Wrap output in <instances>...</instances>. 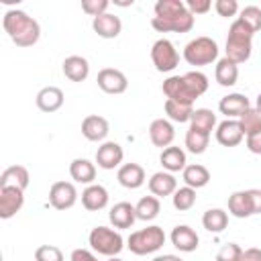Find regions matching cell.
<instances>
[{
	"mask_svg": "<svg viewBox=\"0 0 261 261\" xmlns=\"http://www.w3.org/2000/svg\"><path fill=\"white\" fill-rule=\"evenodd\" d=\"M184 59L190 65H210L218 59V45L210 37H196L184 47Z\"/></svg>",
	"mask_w": 261,
	"mask_h": 261,
	"instance_id": "5b68a950",
	"label": "cell"
},
{
	"mask_svg": "<svg viewBox=\"0 0 261 261\" xmlns=\"http://www.w3.org/2000/svg\"><path fill=\"white\" fill-rule=\"evenodd\" d=\"M186 8L192 14H206L212 8V2L210 0H186Z\"/></svg>",
	"mask_w": 261,
	"mask_h": 261,
	"instance_id": "f6af8a7d",
	"label": "cell"
},
{
	"mask_svg": "<svg viewBox=\"0 0 261 261\" xmlns=\"http://www.w3.org/2000/svg\"><path fill=\"white\" fill-rule=\"evenodd\" d=\"M90 247L104 257H118V253L124 249V239L118 230L110 226H94L88 237Z\"/></svg>",
	"mask_w": 261,
	"mask_h": 261,
	"instance_id": "277c9868",
	"label": "cell"
},
{
	"mask_svg": "<svg viewBox=\"0 0 261 261\" xmlns=\"http://www.w3.org/2000/svg\"><path fill=\"white\" fill-rule=\"evenodd\" d=\"M257 110H259V114H261V92H259V96H257V106H255Z\"/></svg>",
	"mask_w": 261,
	"mask_h": 261,
	"instance_id": "816d5d0a",
	"label": "cell"
},
{
	"mask_svg": "<svg viewBox=\"0 0 261 261\" xmlns=\"http://www.w3.org/2000/svg\"><path fill=\"white\" fill-rule=\"evenodd\" d=\"M214 77H216V82H218L220 86L230 88V86H234V84H237V80H239V65H237V63H232L228 57H222V59H218V61H216Z\"/></svg>",
	"mask_w": 261,
	"mask_h": 261,
	"instance_id": "f1b7e54d",
	"label": "cell"
},
{
	"mask_svg": "<svg viewBox=\"0 0 261 261\" xmlns=\"http://www.w3.org/2000/svg\"><path fill=\"white\" fill-rule=\"evenodd\" d=\"M159 210H161V202H159L157 196H143V198L137 202V206H135L137 220H145V222L157 218Z\"/></svg>",
	"mask_w": 261,
	"mask_h": 261,
	"instance_id": "d6a6232c",
	"label": "cell"
},
{
	"mask_svg": "<svg viewBox=\"0 0 261 261\" xmlns=\"http://www.w3.org/2000/svg\"><path fill=\"white\" fill-rule=\"evenodd\" d=\"M159 161H161L163 169H165V171H169V173L184 171V169H186V165H188V161H186V151H184L181 147H173V145L161 151Z\"/></svg>",
	"mask_w": 261,
	"mask_h": 261,
	"instance_id": "d4e9b609",
	"label": "cell"
},
{
	"mask_svg": "<svg viewBox=\"0 0 261 261\" xmlns=\"http://www.w3.org/2000/svg\"><path fill=\"white\" fill-rule=\"evenodd\" d=\"M165 114L169 120L173 122H190L192 114H194V106L192 104H181V102H175V100H165Z\"/></svg>",
	"mask_w": 261,
	"mask_h": 261,
	"instance_id": "836d02e7",
	"label": "cell"
},
{
	"mask_svg": "<svg viewBox=\"0 0 261 261\" xmlns=\"http://www.w3.org/2000/svg\"><path fill=\"white\" fill-rule=\"evenodd\" d=\"M208 143H210V135L194 130V128H188V133H186V147H188L190 153L202 155L208 149Z\"/></svg>",
	"mask_w": 261,
	"mask_h": 261,
	"instance_id": "e575fe53",
	"label": "cell"
},
{
	"mask_svg": "<svg viewBox=\"0 0 261 261\" xmlns=\"http://www.w3.org/2000/svg\"><path fill=\"white\" fill-rule=\"evenodd\" d=\"M241 22H245L253 33L261 31V8L259 6H245L239 16Z\"/></svg>",
	"mask_w": 261,
	"mask_h": 261,
	"instance_id": "f35d334b",
	"label": "cell"
},
{
	"mask_svg": "<svg viewBox=\"0 0 261 261\" xmlns=\"http://www.w3.org/2000/svg\"><path fill=\"white\" fill-rule=\"evenodd\" d=\"M184 80L188 82V86L194 90V94L198 98L208 90V77L202 71H188V73H184Z\"/></svg>",
	"mask_w": 261,
	"mask_h": 261,
	"instance_id": "ab89813d",
	"label": "cell"
},
{
	"mask_svg": "<svg viewBox=\"0 0 261 261\" xmlns=\"http://www.w3.org/2000/svg\"><path fill=\"white\" fill-rule=\"evenodd\" d=\"M24 204V190L14 188V186H4L0 188V218L8 220L12 218Z\"/></svg>",
	"mask_w": 261,
	"mask_h": 261,
	"instance_id": "8fae6325",
	"label": "cell"
},
{
	"mask_svg": "<svg viewBox=\"0 0 261 261\" xmlns=\"http://www.w3.org/2000/svg\"><path fill=\"white\" fill-rule=\"evenodd\" d=\"M245 139V133L241 128V122L234 118H226L220 124H216V141L222 147H237Z\"/></svg>",
	"mask_w": 261,
	"mask_h": 261,
	"instance_id": "4fadbf2b",
	"label": "cell"
},
{
	"mask_svg": "<svg viewBox=\"0 0 261 261\" xmlns=\"http://www.w3.org/2000/svg\"><path fill=\"white\" fill-rule=\"evenodd\" d=\"M35 261H63V253L55 245H41L35 251Z\"/></svg>",
	"mask_w": 261,
	"mask_h": 261,
	"instance_id": "60d3db41",
	"label": "cell"
},
{
	"mask_svg": "<svg viewBox=\"0 0 261 261\" xmlns=\"http://www.w3.org/2000/svg\"><path fill=\"white\" fill-rule=\"evenodd\" d=\"M106 261H122V259H120V257H108Z\"/></svg>",
	"mask_w": 261,
	"mask_h": 261,
	"instance_id": "f5cc1de1",
	"label": "cell"
},
{
	"mask_svg": "<svg viewBox=\"0 0 261 261\" xmlns=\"http://www.w3.org/2000/svg\"><path fill=\"white\" fill-rule=\"evenodd\" d=\"M171 202H173V208L179 210V212H186L190 210L194 204H196V190L190 188V186H184V188H177L171 196Z\"/></svg>",
	"mask_w": 261,
	"mask_h": 261,
	"instance_id": "d590c367",
	"label": "cell"
},
{
	"mask_svg": "<svg viewBox=\"0 0 261 261\" xmlns=\"http://www.w3.org/2000/svg\"><path fill=\"white\" fill-rule=\"evenodd\" d=\"M110 2L108 0H82V10L90 16H100V14H106Z\"/></svg>",
	"mask_w": 261,
	"mask_h": 261,
	"instance_id": "7bdbcfd3",
	"label": "cell"
},
{
	"mask_svg": "<svg viewBox=\"0 0 261 261\" xmlns=\"http://www.w3.org/2000/svg\"><path fill=\"white\" fill-rule=\"evenodd\" d=\"M82 206L90 212H98L108 206V190L100 184H92L82 192Z\"/></svg>",
	"mask_w": 261,
	"mask_h": 261,
	"instance_id": "44dd1931",
	"label": "cell"
},
{
	"mask_svg": "<svg viewBox=\"0 0 261 261\" xmlns=\"http://www.w3.org/2000/svg\"><path fill=\"white\" fill-rule=\"evenodd\" d=\"M92 29L102 39H116L120 35V31H122V22H120V18L116 14L106 12V14H100V16H96L92 20Z\"/></svg>",
	"mask_w": 261,
	"mask_h": 261,
	"instance_id": "ac0fdd59",
	"label": "cell"
},
{
	"mask_svg": "<svg viewBox=\"0 0 261 261\" xmlns=\"http://www.w3.org/2000/svg\"><path fill=\"white\" fill-rule=\"evenodd\" d=\"M214 10H216L218 16L228 18V16H234L239 12V2L237 0H216L214 2Z\"/></svg>",
	"mask_w": 261,
	"mask_h": 261,
	"instance_id": "ee69618b",
	"label": "cell"
},
{
	"mask_svg": "<svg viewBox=\"0 0 261 261\" xmlns=\"http://www.w3.org/2000/svg\"><path fill=\"white\" fill-rule=\"evenodd\" d=\"M228 212L234 218H249V216H253V204H251L249 190H239V192L228 196Z\"/></svg>",
	"mask_w": 261,
	"mask_h": 261,
	"instance_id": "484cf974",
	"label": "cell"
},
{
	"mask_svg": "<svg viewBox=\"0 0 261 261\" xmlns=\"http://www.w3.org/2000/svg\"><path fill=\"white\" fill-rule=\"evenodd\" d=\"M169 239H171V245H173L175 249H179L181 253H192V251H196V249H198V243H200L198 232H196L192 226H188V224H177V226L171 230Z\"/></svg>",
	"mask_w": 261,
	"mask_h": 261,
	"instance_id": "5bb4252c",
	"label": "cell"
},
{
	"mask_svg": "<svg viewBox=\"0 0 261 261\" xmlns=\"http://www.w3.org/2000/svg\"><path fill=\"white\" fill-rule=\"evenodd\" d=\"M249 196H251V204H253V214H261V190L253 188V190H249Z\"/></svg>",
	"mask_w": 261,
	"mask_h": 261,
	"instance_id": "c3c4849f",
	"label": "cell"
},
{
	"mask_svg": "<svg viewBox=\"0 0 261 261\" xmlns=\"http://www.w3.org/2000/svg\"><path fill=\"white\" fill-rule=\"evenodd\" d=\"M2 27L16 47H33L41 37L39 22L33 16H29L24 10H18V8L4 12Z\"/></svg>",
	"mask_w": 261,
	"mask_h": 261,
	"instance_id": "6da1fadb",
	"label": "cell"
},
{
	"mask_svg": "<svg viewBox=\"0 0 261 261\" xmlns=\"http://www.w3.org/2000/svg\"><path fill=\"white\" fill-rule=\"evenodd\" d=\"M181 177H184L186 186L200 190L210 181V171L200 163H192V165H186V169L181 171Z\"/></svg>",
	"mask_w": 261,
	"mask_h": 261,
	"instance_id": "f546056e",
	"label": "cell"
},
{
	"mask_svg": "<svg viewBox=\"0 0 261 261\" xmlns=\"http://www.w3.org/2000/svg\"><path fill=\"white\" fill-rule=\"evenodd\" d=\"M77 202V190L71 181H55L49 188V204L55 210H69Z\"/></svg>",
	"mask_w": 261,
	"mask_h": 261,
	"instance_id": "9c48e42d",
	"label": "cell"
},
{
	"mask_svg": "<svg viewBox=\"0 0 261 261\" xmlns=\"http://www.w3.org/2000/svg\"><path fill=\"white\" fill-rule=\"evenodd\" d=\"M29 181H31V175H29V169L24 165H10L0 175V188L14 186V188H20V190H27Z\"/></svg>",
	"mask_w": 261,
	"mask_h": 261,
	"instance_id": "83f0119b",
	"label": "cell"
},
{
	"mask_svg": "<svg viewBox=\"0 0 261 261\" xmlns=\"http://www.w3.org/2000/svg\"><path fill=\"white\" fill-rule=\"evenodd\" d=\"M184 10H188V8H186V2H181V0H157L155 2V16L157 18L175 16Z\"/></svg>",
	"mask_w": 261,
	"mask_h": 261,
	"instance_id": "8d00e7d4",
	"label": "cell"
},
{
	"mask_svg": "<svg viewBox=\"0 0 261 261\" xmlns=\"http://www.w3.org/2000/svg\"><path fill=\"white\" fill-rule=\"evenodd\" d=\"M151 27L157 33H188L194 27V14L190 10H184L175 16H167V18H151Z\"/></svg>",
	"mask_w": 261,
	"mask_h": 261,
	"instance_id": "52a82bcc",
	"label": "cell"
},
{
	"mask_svg": "<svg viewBox=\"0 0 261 261\" xmlns=\"http://www.w3.org/2000/svg\"><path fill=\"white\" fill-rule=\"evenodd\" d=\"M202 224H204V228H206L208 232L218 234V232H222V230L226 228V224H228V214H226L222 208H210V210L204 212Z\"/></svg>",
	"mask_w": 261,
	"mask_h": 261,
	"instance_id": "1f68e13d",
	"label": "cell"
},
{
	"mask_svg": "<svg viewBox=\"0 0 261 261\" xmlns=\"http://www.w3.org/2000/svg\"><path fill=\"white\" fill-rule=\"evenodd\" d=\"M253 31L241 22L239 18L232 20L230 29H228V37H226V55L232 63H245L249 57H251V51H253Z\"/></svg>",
	"mask_w": 261,
	"mask_h": 261,
	"instance_id": "7a4b0ae2",
	"label": "cell"
},
{
	"mask_svg": "<svg viewBox=\"0 0 261 261\" xmlns=\"http://www.w3.org/2000/svg\"><path fill=\"white\" fill-rule=\"evenodd\" d=\"M63 75L71 82H84L88 75H90V63L86 57L82 55H69L63 59Z\"/></svg>",
	"mask_w": 261,
	"mask_h": 261,
	"instance_id": "7402d4cb",
	"label": "cell"
},
{
	"mask_svg": "<svg viewBox=\"0 0 261 261\" xmlns=\"http://www.w3.org/2000/svg\"><path fill=\"white\" fill-rule=\"evenodd\" d=\"M69 261H98V257L88 249H73Z\"/></svg>",
	"mask_w": 261,
	"mask_h": 261,
	"instance_id": "7dc6e473",
	"label": "cell"
},
{
	"mask_svg": "<svg viewBox=\"0 0 261 261\" xmlns=\"http://www.w3.org/2000/svg\"><path fill=\"white\" fill-rule=\"evenodd\" d=\"M163 245H165V232L157 224H151L147 228L135 230L126 239V247L135 255H151V253L159 251Z\"/></svg>",
	"mask_w": 261,
	"mask_h": 261,
	"instance_id": "3957f363",
	"label": "cell"
},
{
	"mask_svg": "<svg viewBox=\"0 0 261 261\" xmlns=\"http://www.w3.org/2000/svg\"><path fill=\"white\" fill-rule=\"evenodd\" d=\"M249 108H251L249 98H247L245 94H239V92L228 94V96H224V98L218 102V110H220V114H224L226 118H241Z\"/></svg>",
	"mask_w": 261,
	"mask_h": 261,
	"instance_id": "e0dca14e",
	"label": "cell"
},
{
	"mask_svg": "<svg viewBox=\"0 0 261 261\" xmlns=\"http://www.w3.org/2000/svg\"><path fill=\"white\" fill-rule=\"evenodd\" d=\"M37 108L43 110V112H55L63 106V92L57 88V86H47L43 90H39L37 98Z\"/></svg>",
	"mask_w": 261,
	"mask_h": 261,
	"instance_id": "cb8c5ba5",
	"label": "cell"
},
{
	"mask_svg": "<svg viewBox=\"0 0 261 261\" xmlns=\"http://www.w3.org/2000/svg\"><path fill=\"white\" fill-rule=\"evenodd\" d=\"M151 61H153L157 71L167 73V71H173L177 67L179 53H177V49L173 47V43L169 39H159L151 47Z\"/></svg>",
	"mask_w": 261,
	"mask_h": 261,
	"instance_id": "8992f818",
	"label": "cell"
},
{
	"mask_svg": "<svg viewBox=\"0 0 261 261\" xmlns=\"http://www.w3.org/2000/svg\"><path fill=\"white\" fill-rule=\"evenodd\" d=\"M116 179L126 190H137L145 184V169L139 163H124L118 167Z\"/></svg>",
	"mask_w": 261,
	"mask_h": 261,
	"instance_id": "d6986e66",
	"label": "cell"
},
{
	"mask_svg": "<svg viewBox=\"0 0 261 261\" xmlns=\"http://www.w3.org/2000/svg\"><path fill=\"white\" fill-rule=\"evenodd\" d=\"M108 218L112 222L114 228H130L137 220V212H135V206L128 204V202H118L110 208L108 212Z\"/></svg>",
	"mask_w": 261,
	"mask_h": 261,
	"instance_id": "603a6c76",
	"label": "cell"
},
{
	"mask_svg": "<svg viewBox=\"0 0 261 261\" xmlns=\"http://www.w3.org/2000/svg\"><path fill=\"white\" fill-rule=\"evenodd\" d=\"M216 126V114L208 108H196L192 118H190V128L194 130H200V133H206L210 135Z\"/></svg>",
	"mask_w": 261,
	"mask_h": 261,
	"instance_id": "4dcf8cb0",
	"label": "cell"
},
{
	"mask_svg": "<svg viewBox=\"0 0 261 261\" xmlns=\"http://www.w3.org/2000/svg\"><path fill=\"white\" fill-rule=\"evenodd\" d=\"M147 186H149V192L153 196L165 198V196H173V192L177 190V179L169 171H157V173L151 175Z\"/></svg>",
	"mask_w": 261,
	"mask_h": 261,
	"instance_id": "ffe728a7",
	"label": "cell"
},
{
	"mask_svg": "<svg viewBox=\"0 0 261 261\" xmlns=\"http://www.w3.org/2000/svg\"><path fill=\"white\" fill-rule=\"evenodd\" d=\"M163 94L167 96V100H175V102H181V104H192L196 102V94L194 90L188 86V82L184 80V75H169L163 86H161Z\"/></svg>",
	"mask_w": 261,
	"mask_h": 261,
	"instance_id": "ba28073f",
	"label": "cell"
},
{
	"mask_svg": "<svg viewBox=\"0 0 261 261\" xmlns=\"http://www.w3.org/2000/svg\"><path fill=\"white\" fill-rule=\"evenodd\" d=\"M69 175L73 181L77 184H88L92 186V181L96 179V165L84 157H77L69 163Z\"/></svg>",
	"mask_w": 261,
	"mask_h": 261,
	"instance_id": "4316f807",
	"label": "cell"
},
{
	"mask_svg": "<svg viewBox=\"0 0 261 261\" xmlns=\"http://www.w3.org/2000/svg\"><path fill=\"white\" fill-rule=\"evenodd\" d=\"M110 133V124L104 116H98V114H88L84 120H82V135L92 141V143H98V141H104Z\"/></svg>",
	"mask_w": 261,
	"mask_h": 261,
	"instance_id": "9a60e30c",
	"label": "cell"
},
{
	"mask_svg": "<svg viewBox=\"0 0 261 261\" xmlns=\"http://www.w3.org/2000/svg\"><path fill=\"white\" fill-rule=\"evenodd\" d=\"M241 259H243V249L237 243H228L220 247V251L216 253V261H241Z\"/></svg>",
	"mask_w": 261,
	"mask_h": 261,
	"instance_id": "b9f144b4",
	"label": "cell"
},
{
	"mask_svg": "<svg viewBox=\"0 0 261 261\" xmlns=\"http://www.w3.org/2000/svg\"><path fill=\"white\" fill-rule=\"evenodd\" d=\"M239 122H241V128H243V133H245V137H249V135L261 130V114H259L257 108H249V110L239 118Z\"/></svg>",
	"mask_w": 261,
	"mask_h": 261,
	"instance_id": "74e56055",
	"label": "cell"
},
{
	"mask_svg": "<svg viewBox=\"0 0 261 261\" xmlns=\"http://www.w3.org/2000/svg\"><path fill=\"white\" fill-rule=\"evenodd\" d=\"M122 157H124V151L118 143L114 141H104L98 151H96V163L98 167L102 169H114V167H120L122 163Z\"/></svg>",
	"mask_w": 261,
	"mask_h": 261,
	"instance_id": "7c38bea8",
	"label": "cell"
},
{
	"mask_svg": "<svg viewBox=\"0 0 261 261\" xmlns=\"http://www.w3.org/2000/svg\"><path fill=\"white\" fill-rule=\"evenodd\" d=\"M153 261H184V259H179L177 255H157Z\"/></svg>",
	"mask_w": 261,
	"mask_h": 261,
	"instance_id": "f907efd6",
	"label": "cell"
},
{
	"mask_svg": "<svg viewBox=\"0 0 261 261\" xmlns=\"http://www.w3.org/2000/svg\"><path fill=\"white\" fill-rule=\"evenodd\" d=\"M98 88L106 94H124L126 88H128V80L126 75L120 71V69H114V67H104L98 71Z\"/></svg>",
	"mask_w": 261,
	"mask_h": 261,
	"instance_id": "30bf717a",
	"label": "cell"
},
{
	"mask_svg": "<svg viewBox=\"0 0 261 261\" xmlns=\"http://www.w3.org/2000/svg\"><path fill=\"white\" fill-rule=\"evenodd\" d=\"M241 261H261V249H257V247L245 249V251H243V259H241Z\"/></svg>",
	"mask_w": 261,
	"mask_h": 261,
	"instance_id": "681fc988",
	"label": "cell"
},
{
	"mask_svg": "<svg viewBox=\"0 0 261 261\" xmlns=\"http://www.w3.org/2000/svg\"><path fill=\"white\" fill-rule=\"evenodd\" d=\"M149 139L155 147H161V149H167L171 147L173 139H175V130H173V124L167 120V118H155L149 126Z\"/></svg>",
	"mask_w": 261,
	"mask_h": 261,
	"instance_id": "2e32d148",
	"label": "cell"
},
{
	"mask_svg": "<svg viewBox=\"0 0 261 261\" xmlns=\"http://www.w3.org/2000/svg\"><path fill=\"white\" fill-rule=\"evenodd\" d=\"M247 149L251 153H255V155H261V130H257V133L247 137Z\"/></svg>",
	"mask_w": 261,
	"mask_h": 261,
	"instance_id": "bcb514c9",
	"label": "cell"
}]
</instances>
